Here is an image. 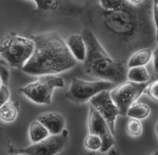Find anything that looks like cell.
Listing matches in <instances>:
<instances>
[{
  "mask_svg": "<svg viewBox=\"0 0 158 155\" xmlns=\"http://www.w3.org/2000/svg\"><path fill=\"white\" fill-rule=\"evenodd\" d=\"M35 43L31 57L22 67L32 76L57 74L72 69L77 63L67 47L65 40L55 32H45L30 36Z\"/></svg>",
  "mask_w": 158,
  "mask_h": 155,
  "instance_id": "6da1fadb",
  "label": "cell"
},
{
  "mask_svg": "<svg viewBox=\"0 0 158 155\" xmlns=\"http://www.w3.org/2000/svg\"><path fill=\"white\" fill-rule=\"evenodd\" d=\"M126 5L114 10H98L97 21L100 28L110 38L114 40L121 46L132 45L133 42L141 40L146 36V24L141 19L135 6Z\"/></svg>",
  "mask_w": 158,
  "mask_h": 155,
  "instance_id": "7a4b0ae2",
  "label": "cell"
},
{
  "mask_svg": "<svg viewBox=\"0 0 158 155\" xmlns=\"http://www.w3.org/2000/svg\"><path fill=\"white\" fill-rule=\"evenodd\" d=\"M81 35L87 49L86 57L83 61L85 73L116 85L127 80L124 65L107 52L93 31L85 28Z\"/></svg>",
  "mask_w": 158,
  "mask_h": 155,
  "instance_id": "3957f363",
  "label": "cell"
},
{
  "mask_svg": "<svg viewBox=\"0 0 158 155\" xmlns=\"http://www.w3.org/2000/svg\"><path fill=\"white\" fill-rule=\"evenodd\" d=\"M35 43L30 37L10 34L0 41V57L11 67L22 69L31 57Z\"/></svg>",
  "mask_w": 158,
  "mask_h": 155,
  "instance_id": "277c9868",
  "label": "cell"
},
{
  "mask_svg": "<svg viewBox=\"0 0 158 155\" xmlns=\"http://www.w3.org/2000/svg\"><path fill=\"white\" fill-rule=\"evenodd\" d=\"M64 86L63 79L55 74L40 75L20 88V92L35 103L48 105L52 102L54 90Z\"/></svg>",
  "mask_w": 158,
  "mask_h": 155,
  "instance_id": "5b68a950",
  "label": "cell"
},
{
  "mask_svg": "<svg viewBox=\"0 0 158 155\" xmlns=\"http://www.w3.org/2000/svg\"><path fill=\"white\" fill-rule=\"evenodd\" d=\"M115 85L114 82L103 79L87 81L79 78H73L66 93V97L75 104H83L103 90H110Z\"/></svg>",
  "mask_w": 158,
  "mask_h": 155,
  "instance_id": "8992f818",
  "label": "cell"
},
{
  "mask_svg": "<svg viewBox=\"0 0 158 155\" xmlns=\"http://www.w3.org/2000/svg\"><path fill=\"white\" fill-rule=\"evenodd\" d=\"M147 83H138L124 80L115 85L110 90L112 100L118 107L119 115L125 116L128 108L143 94Z\"/></svg>",
  "mask_w": 158,
  "mask_h": 155,
  "instance_id": "52a82bcc",
  "label": "cell"
},
{
  "mask_svg": "<svg viewBox=\"0 0 158 155\" xmlns=\"http://www.w3.org/2000/svg\"><path fill=\"white\" fill-rule=\"evenodd\" d=\"M69 139V132L64 129L57 135H49L39 142L21 149L22 154L30 155H54L60 152L66 145Z\"/></svg>",
  "mask_w": 158,
  "mask_h": 155,
  "instance_id": "ba28073f",
  "label": "cell"
},
{
  "mask_svg": "<svg viewBox=\"0 0 158 155\" xmlns=\"http://www.w3.org/2000/svg\"><path fill=\"white\" fill-rule=\"evenodd\" d=\"M88 133L102 138V146L99 150L101 152H107L114 145V137L107 121L92 105H90L88 110Z\"/></svg>",
  "mask_w": 158,
  "mask_h": 155,
  "instance_id": "9c48e42d",
  "label": "cell"
},
{
  "mask_svg": "<svg viewBox=\"0 0 158 155\" xmlns=\"http://www.w3.org/2000/svg\"><path fill=\"white\" fill-rule=\"evenodd\" d=\"M89 102L90 105L93 106L107 121L112 133L114 135L115 120L119 115V111L112 100L110 90H103L99 93L90 98Z\"/></svg>",
  "mask_w": 158,
  "mask_h": 155,
  "instance_id": "30bf717a",
  "label": "cell"
},
{
  "mask_svg": "<svg viewBox=\"0 0 158 155\" xmlns=\"http://www.w3.org/2000/svg\"><path fill=\"white\" fill-rule=\"evenodd\" d=\"M48 129L50 135H57L65 129V119L62 114L55 111H46L36 118Z\"/></svg>",
  "mask_w": 158,
  "mask_h": 155,
  "instance_id": "8fae6325",
  "label": "cell"
},
{
  "mask_svg": "<svg viewBox=\"0 0 158 155\" xmlns=\"http://www.w3.org/2000/svg\"><path fill=\"white\" fill-rule=\"evenodd\" d=\"M67 47L75 59L77 61L83 62L86 57V45L82 35L73 34L65 40Z\"/></svg>",
  "mask_w": 158,
  "mask_h": 155,
  "instance_id": "7c38bea8",
  "label": "cell"
},
{
  "mask_svg": "<svg viewBox=\"0 0 158 155\" xmlns=\"http://www.w3.org/2000/svg\"><path fill=\"white\" fill-rule=\"evenodd\" d=\"M153 51L151 48H141L132 53L127 61V67L146 66L151 61Z\"/></svg>",
  "mask_w": 158,
  "mask_h": 155,
  "instance_id": "4fadbf2b",
  "label": "cell"
},
{
  "mask_svg": "<svg viewBox=\"0 0 158 155\" xmlns=\"http://www.w3.org/2000/svg\"><path fill=\"white\" fill-rule=\"evenodd\" d=\"M49 135V131L45 126L36 119L31 122L29 127V137L32 143L44 140Z\"/></svg>",
  "mask_w": 158,
  "mask_h": 155,
  "instance_id": "5bb4252c",
  "label": "cell"
},
{
  "mask_svg": "<svg viewBox=\"0 0 158 155\" xmlns=\"http://www.w3.org/2000/svg\"><path fill=\"white\" fill-rule=\"evenodd\" d=\"M127 79L138 83H147L151 79V75L146 66L131 67L127 71Z\"/></svg>",
  "mask_w": 158,
  "mask_h": 155,
  "instance_id": "9a60e30c",
  "label": "cell"
},
{
  "mask_svg": "<svg viewBox=\"0 0 158 155\" xmlns=\"http://www.w3.org/2000/svg\"><path fill=\"white\" fill-rule=\"evenodd\" d=\"M150 113H151V108L149 104L136 101L128 108L126 115L130 118L143 120L146 119L150 115Z\"/></svg>",
  "mask_w": 158,
  "mask_h": 155,
  "instance_id": "2e32d148",
  "label": "cell"
},
{
  "mask_svg": "<svg viewBox=\"0 0 158 155\" xmlns=\"http://www.w3.org/2000/svg\"><path fill=\"white\" fill-rule=\"evenodd\" d=\"M19 110L16 102L8 100L0 107V120L5 123H11L17 119Z\"/></svg>",
  "mask_w": 158,
  "mask_h": 155,
  "instance_id": "e0dca14e",
  "label": "cell"
},
{
  "mask_svg": "<svg viewBox=\"0 0 158 155\" xmlns=\"http://www.w3.org/2000/svg\"><path fill=\"white\" fill-rule=\"evenodd\" d=\"M35 3L37 10L45 12L55 11L60 8L63 0H32Z\"/></svg>",
  "mask_w": 158,
  "mask_h": 155,
  "instance_id": "ac0fdd59",
  "label": "cell"
},
{
  "mask_svg": "<svg viewBox=\"0 0 158 155\" xmlns=\"http://www.w3.org/2000/svg\"><path fill=\"white\" fill-rule=\"evenodd\" d=\"M126 130L128 135H130L131 137H140L142 135L143 130L142 122L139 119L130 118L127 122Z\"/></svg>",
  "mask_w": 158,
  "mask_h": 155,
  "instance_id": "d6986e66",
  "label": "cell"
},
{
  "mask_svg": "<svg viewBox=\"0 0 158 155\" xmlns=\"http://www.w3.org/2000/svg\"><path fill=\"white\" fill-rule=\"evenodd\" d=\"M84 146L90 151H99L102 146V140L98 135L89 133L85 138Z\"/></svg>",
  "mask_w": 158,
  "mask_h": 155,
  "instance_id": "ffe728a7",
  "label": "cell"
},
{
  "mask_svg": "<svg viewBox=\"0 0 158 155\" xmlns=\"http://www.w3.org/2000/svg\"><path fill=\"white\" fill-rule=\"evenodd\" d=\"M99 7L105 10H114L127 3L126 0H97Z\"/></svg>",
  "mask_w": 158,
  "mask_h": 155,
  "instance_id": "44dd1931",
  "label": "cell"
},
{
  "mask_svg": "<svg viewBox=\"0 0 158 155\" xmlns=\"http://www.w3.org/2000/svg\"><path fill=\"white\" fill-rule=\"evenodd\" d=\"M143 94L147 95L152 99L157 102L158 100V81L157 79L149 82L144 89Z\"/></svg>",
  "mask_w": 158,
  "mask_h": 155,
  "instance_id": "7402d4cb",
  "label": "cell"
},
{
  "mask_svg": "<svg viewBox=\"0 0 158 155\" xmlns=\"http://www.w3.org/2000/svg\"><path fill=\"white\" fill-rule=\"evenodd\" d=\"M10 92L8 87L5 84H2L0 88V107L4 104L6 103L10 99Z\"/></svg>",
  "mask_w": 158,
  "mask_h": 155,
  "instance_id": "603a6c76",
  "label": "cell"
},
{
  "mask_svg": "<svg viewBox=\"0 0 158 155\" xmlns=\"http://www.w3.org/2000/svg\"><path fill=\"white\" fill-rule=\"evenodd\" d=\"M152 20L155 24L156 32L157 33V20H158V0L153 1V7H152Z\"/></svg>",
  "mask_w": 158,
  "mask_h": 155,
  "instance_id": "cb8c5ba5",
  "label": "cell"
},
{
  "mask_svg": "<svg viewBox=\"0 0 158 155\" xmlns=\"http://www.w3.org/2000/svg\"><path fill=\"white\" fill-rule=\"evenodd\" d=\"M0 75L4 84L7 85L9 80V71L6 67L0 64Z\"/></svg>",
  "mask_w": 158,
  "mask_h": 155,
  "instance_id": "d4e9b609",
  "label": "cell"
},
{
  "mask_svg": "<svg viewBox=\"0 0 158 155\" xmlns=\"http://www.w3.org/2000/svg\"><path fill=\"white\" fill-rule=\"evenodd\" d=\"M152 59H153L154 69H155V72L157 73V71H158V50H157V48H156L155 51H153Z\"/></svg>",
  "mask_w": 158,
  "mask_h": 155,
  "instance_id": "484cf974",
  "label": "cell"
},
{
  "mask_svg": "<svg viewBox=\"0 0 158 155\" xmlns=\"http://www.w3.org/2000/svg\"><path fill=\"white\" fill-rule=\"evenodd\" d=\"M144 0H126V2L129 5H132V6H138Z\"/></svg>",
  "mask_w": 158,
  "mask_h": 155,
  "instance_id": "4316f807",
  "label": "cell"
},
{
  "mask_svg": "<svg viewBox=\"0 0 158 155\" xmlns=\"http://www.w3.org/2000/svg\"><path fill=\"white\" fill-rule=\"evenodd\" d=\"M3 84V82H2V77H1V75H0V88H1V86Z\"/></svg>",
  "mask_w": 158,
  "mask_h": 155,
  "instance_id": "83f0119b",
  "label": "cell"
}]
</instances>
